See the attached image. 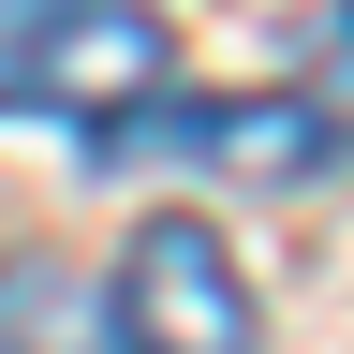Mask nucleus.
Here are the masks:
<instances>
[{
	"label": "nucleus",
	"mask_w": 354,
	"mask_h": 354,
	"mask_svg": "<svg viewBox=\"0 0 354 354\" xmlns=\"http://www.w3.org/2000/svg\"><path fill=\"white\" fill-rule=\"evenodd\" d=\"M0 354H118L104 281H74L59 251H0Z\"/></svg>",
	"instance_id": "obj_4"
},
{
	"label": "nucleus",
	"mask_w": 354,
	"mask_h": 354,
	"mask_svg": "<svg viewBox=\"0 0 354 354\" xmlns=\"http://www.w3.org/2000/svg\"><path fill=\"white\" fill-rule=\"evenodd\" d=\"M177 88V30L133 0H0V104L15 118H74L88 148H118Z\"/></svg>",
	"instance_id": "obj_1"
},
{
	"label": "nucleus",
	"mask_w": 354,
	"mask_h": 354,
	"mask_svg": "<svg viewBox=\"0 0 354 354\" xmlns=\"http://www.w3.org/2000/svg\"><path fill=\"white\" fill-rule=\"evenodd\" d=\"M104 310H118V354H266L251 266L221 251V221H192V207H162V221L118 236Z\"/></svg>",
	"instance_id": "obj_2"
},
{
	"label": "nucleus",
	"mask_w": 354,
	"mask_h": 354,
	"mask_svg": "<svg viewBox=\"0 0 354 354\" xmlns=\"http://www.w3.org/2000/svg\"><path fill=\"white\" fill-rule=\"evenodd\" d=\"M118 148H177V162H207V177H310L339 133L310 118L295 88H162ZM118 148H104V162H118Z\"/></svg>",
	"instance_id": "obj_3"
},
{
	"label": "nucleus",
	"mask_w": 354,
	"mask_h": 354,
	"mask_svg": "<svg viewBox=\"0 0 354 354\" xmlns=\"http://www.w3.org/2000/svg\"><path fill=\"white\" fill-rule=\"evenodd\" d=\"M295 104L325 118V133H354V15H325V44L295 59Z\"/></svg>",
	"instance_id": "obj_5"
}]
</instances>
